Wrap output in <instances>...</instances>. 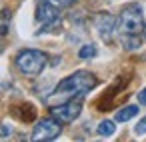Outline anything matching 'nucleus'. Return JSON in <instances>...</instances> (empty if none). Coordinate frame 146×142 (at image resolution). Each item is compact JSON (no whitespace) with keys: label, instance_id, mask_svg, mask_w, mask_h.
<instances>
[{"label":"nucleus","instance_id":"12","mask_svg":"<svg viewBox=\"0 0 146 142\" xmlns=\"http://www.w3.org/2000/svg\"><path fill=\"white\" fill-rule=\"evenodd\" d=\"M96 46L94 44H86V46H82L80 50H78V56L82 58V60H86V58H94L96 56Z\"/></svg>","mask_w":146,"mask_h":142},{"label":"nucleus","instance_id":"7","mask_svg":"<svg viewBox=\"0 0 146 142\" xmlns=\"http://www.w3.org/2000/svg\"><path fill=\"white\" fill-rule=\"evenodd\" d=\"M60 8H56L52 2H48V0H38V4H36V20L38 22H52L54 18H58Z\"/></svg>","mask_w":146,"mask_h":142},{"label":"nucleus","instance_id":"3","mask_svg":"<svg viewBox=\"0 0 146 142\" xmlns=\"http://www.w3.org/2000/svg\"><path fill=\"white\" fill-rule=\"evenodd\" d=\"M14 64H16V68H18L24 76H38V74L44 70V66L48 64V56H46L42 50H32V48H28V50H22V52L16 54Z\"/></svg>","mask_w":146,"mask_h":142},{"label":"nucleus","instance_id":"4","mask_svg":"<svg viewBox=\"0 0 146 142\" xmlns=\"http://www.w3.org/2000/svg\"><path fill=\"white\" fill-rule=\"evenodd\" d=\"M80 110H82V96L76 98V100L70 98V100H66V102L54 106L52 112H50V116H54L60 124H70V122H74V120L78 118Z\"/></svg>","mask_w":146,"mask_h":142},{"label":"nucleus","instance_id":"9","mask_svg":"<svg viewBox=\"0 0 146 142\" xmlns=\"http://www.w3.org/2000/svg\"><path fill=\"white\" fill-rule=\"evenodd\" d=\"M10 18H12V14H10V10H8V8H4L2 12H0V36H6V34H8Z\"/></svg>","mask_w":146,"mask_h":142},{"label":"nucleus","instance_id":"11","mask_svg":"<svg viewBox=\"0 0 146 142\" xmlns=\"http://www.w3.org/2000/svg\"><path fill=\"white\" fill-rule=\"evenodd\" d=\"M120 40L126 50H134L140 46V36H120Z\"/></svg>","mask_w":146,"mask_h":142},{"label":"nucleus","instance_id":"8","mask_svg":"<svg viewBox=\"0 0 146 142\" xmlns=\"http://www.w3.org/2000/svg\"><path fill=\"white\" fill-rule=\"evenodd\" d=\"M136 114H138V106L128 104V106H124V108H120V110L116 112V122H128V120H132Z\"/></svg>","mask_w":146,"mask_h":142},{"label":"nucleus","instance_id":"5","mask_svg":"<svg viewBox=\"0 0 146 142\" xmlns=\"http://www.w3.org/2000/svg\"><path fill=\"white\" fill-rule=\"evenodd\" d=\"M60 132H62V124H60L54 116L42 118V120L34 126L30 140H34V142H40V140H54Z\"/></svg>","mask_w":146,"mask_h":142},{"label":"nucleus","instance_id":"13","mask_svg":"<svg viewBox=\"0 0 146 142\" xmlns=\"http://www.w3.org/2000/svg\"><path fill=\"white\" fill-rule=\"evenodd\" d=\"M134 134H136V136L146 134V116H144V118H142V120H140V122L134 126Z\"/></svg>","mask_w":146,"mask_h":142},{"label":"nucleus","instance_id":"2","mask_svg":"<svg viewBox=\"0 0 146 142\" xmlns=\"http://www.w3.org/2000/svg\"><path fill=\"white\" fill-rule=\"evenodd\" d=\"M118 32L120 36H140L144 32V16L140 4H128L122 8L118 16Z\"/></svg>","mask_w":146,"mask_h":142},{"label":"nucleus","instance_id":"6","mask_svg":"<svg viewBox=\"0 0 146 142\" xmlns=\"http://www.w3.org/2000/svg\"><path fill=\"white\" fill-rule=\"evenodd\" d=\"M94 26H96L100 38H102L104 42H110V40L114 38L116 28H118V20H116L112 14H108V12H100V14L94 16Z\"/></svg>","mask_w":146,"mask_h":142},{"label":"nucleus","instance_id":"1","mask_svg":"<svg viewBox=\"0 0 146 142\" xmlns=\"http://www.w3.org/2000/svg\"><path fill=\"white\" fill-rule=\"evenodd\" d=\"M96 76L88 70H76L74 74L66 76L64 80H60L54 88V92L50 94L52 100H70V98H80L84 96L86 92H90L94 86H96Z\"/></svg>","mask_w":146,"mask_h":142},{"label":"nucleus","instance_id":"15","mask_svg":"<svg viewBox=\"0 0 146 142\" xmlns=\"http://www.w3.org/2000/svg\"><path fill=\"white\" fill-rule=\"evenodd\" d=\"M138 102H140L142 106H146V88H142V90L138 92Z\"/></svg>","mask_w":146,"mask_h":142},{"label":"nucleus","instance_id":"10","mask_svg":"<svg viewBox=\"0 0 146 142\" xmlns=\"http://www.w3.org/2000/svg\"><path fill=\"white\" fill-rule=\"evenodd\" d=\"M114 130H116V124H114L112 120H102V122L98 124V128H96V132H98L100 136H112Z\"/></svg>","mask_w":146,"mask_h":142},{"label":"nucleus","instance_id":"14","mask_svg":"<svg viewBox=\"0 0 146 142\" xmlns=\"http://www.w3.org/2000/svg\"><path fill=\"white\" fill-rule=\"evenodd\" d=\"M48 2H52L56 8H66V6H70L72 0H48Z\"/></svg>","mask_w":146,"mask_h":142}]
</instances>
